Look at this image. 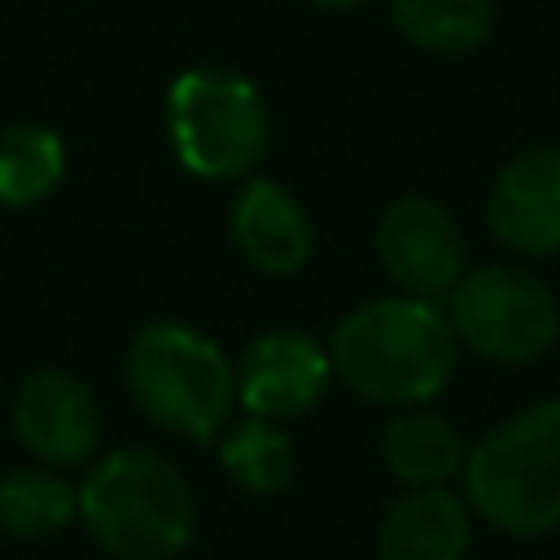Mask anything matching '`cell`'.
Returning <instances> with one entry per match:
<instances>
[{
	"label": "cell",
	"instance_id": "7c38bea8",
	"mask_svg": "<svg viewBox=\"0 0 560 560\" xmlns=\"http://www.w3.org/2000/svg\"><path fill=\"white\" fill-rule=\"evenodd\" d=\"M232 236L241 254L262 271H298L311 258V223L289 188L276 179H249L232 206Z\"/></svg>",
	"mask_w": 560,
	"mask_h": 560
},
{
	"label": "cell",
	"instance_id": "277c9868",
	"mask_svg": "<svg viewBox=\"0 0 560 560\" xmlns=\"http://www.w3.org/2000/svg\"><path fill=\"white\" fill-rule=\"evenodd\" d=\"M127 385L153 424L197 442L219 433L236 398L232 363L188 324L140 328L127 350Z\"/></svg>",
	"mask_w": 560,
	"mask_h": 560
},
{
	"label": "cell",
	"instance_id": "e0dca14e",
	"mask_svg": "<svg viewBox=\"0 0 560 560\" xmlns=\"http://www.w3.org/2000/svg\"><path fill=\"white\" fill-rule=\"evenodd\" d=\"M398 31L429 52H468L490 31V0H394Z\"/></svg>",
	"mask_w": 560,
	"mask_h": 560
},
{
	"label": "cell",
	"instance_id": "9a60e30c",
	"mask_svg": "<svg viewBox=\"0 0 560 560\" xmlns=\"http://www.w3.org/2000/svg\"><path fill=\"white\" fill-rule=\"evenodd\" d=\"M66 171V149L57 131L22 122L0 131V201L4 206H35L57 188Z\"/></svg>",
	"mask_w": 560,
	"mask_h": 560
},
{
	"label": "cell",
	"instance_id": "ac0fdd59",
	"mask_svg": "<svg viewBox=\"0 0 560 560\" xmlns=\"http://www.w3.org/2000/svg\"><path fill=\"white\" fill-rule=\"evenodd\" d=\"M315 4H328V9H350V4H363V0H315Z\"/></svg>",
	"mask_w": 560,
	"mask_h": 560
},
{
	"label": "cell",
	"instance_id": "ba28073f",
	"mask_svg": "<svg viewBox=\"0 0 560 560\" xmlns=\"http://www.w3.org/2000/svg\"><path fill=\"white\" fill-rule=\"evenodd\" d=\"M13 429L44 464H83L101 442V407L92 389L66 372H35L13 398Z\"/></svg>",
	"mask_w": 560,
	"mask_h": 560
},
{
	"label": "cell",
	"instance_id": "4fadbf2b",
	"mask_svg": "<svg viewBox=\"0 0 560 560\" xmlns=\"http://www.w3.org/2000/svg\"><path fill=\"white\" fill-rule=\"evenodd\" d=\"M381 455L389 472L407 486H446L455 472H464L468 446H464V433L446 416L402 411L398 420H389L381 438Z\"/></svg>",
	"mask_w": 560,
	"mask_h": 560
},
{
	"label": "cell",
	"instance_id": "3957f363",
	"mask_svg": "<svg viewBox=\"0 0 560 560\" xmlns=\"http://www.w3.org/2000/svg\"><path fill=\"white\" fill-rule=\"evenodd\" d=\"M464 494L508 534L560 525V398L534 402L490 429L464 459Z\"/></svg>",
	"mask_w": 560,
	"mask_h": 560
},
{
	"label": "cell",
	"instance_id": "2e32d148",
	"mask_svg": "<svg viewBox=\"0 0 560 560\" xmlns=\"http://www.w3.org/2000/svg\"><path fill=\"white\" fill-rule=\"evenodd\" d=\"M219 455H223L228 477H232L241 490H249V494H276V490H284L289 477H293V464H298L289 433H284L280 424L262 420V416L236 424V429L223 438Z\"/></svg>",
	"mask_w": 560,
	"mask_h": 560
},
{
	"label": "cell",
	"instance_id": "8992f818",
	"mask_svg": "<svg viewBox=\"0 0 560 560\" xmlns=\"http://www.w3.org/2000/svg\"><path fill=\"white\" fill-rule=\"evenodd\" d=\"M455 341L494 363H529L551 350L560 332V306L551 289L521 267H477L451 289Z\"/></svg>",
	"mask_w": 560,
	"mask_h": 560
},
{
	"label": "cell",
	"instance_id": "6da1fadb",
	"mask_svg": "<svg viewBox=\"0 0 560 560\" xmlns=\"http://www.w3.org/2000/svg\"><path fill=\"white\" fill-rule=\"evenodd\" d=\"M328 359L354 394L389 407H416L451 381L455 328L429 298H381L337 324Z\"/></svg>",
	"mask_w": 560,
	"mask_h": 560
},
{
	"label": "cell",
	"instance_id": "52a82bcc",
	"mask_svg": "<svg viewBox=\"0 0 560 560\" xmlns=\"http://www.w3.org/2000/svg\"><path fill=\"white\" fill-rule=\"evenodd\" d=\"M376 258L411 298L455 289L464 276V232L446 206L429 197H398L376 223Z\"/></svg>",
	"mask_w": 560,
	"mask_h": 560
},
{
	"label": "cell",
	"instance_id": "5b68a950",
	"mask_svg": "<svg viewBox=\"0 0 560 560\" xmlns=\"http://www.w3.org/2000/svg\"><path fill=\"white\" fill-rule=\"evenodd\" d=\"M166 127L179 162L206 179L245 175L267 149V105L258 88L232 70L197 66L171 83Z\"/></svg>",
	"mask_w": 560,
	"mask_h": 560
},
{
	"label": "cell",
	"instance_id": "7a4b0ae2",
	"mask_svg": "<svg viewBox=\"0 0 560 560\" xmlns=\"http://www.w3.org/2000/svg\"><path fill=\"white\" fill-rule=\"evenodd\" d=\"M79 516L118 560H171L192 538L197 503L171 459L153 451H114L83 477Z\"/></svg>",
	"mask_w": 560,
	"mask_h": 560
},
{
	"label": "cell",
	"instance_id": "30bf717a",
	"mask_svg": "<svg viewBox=\"0 0 560 560\" xmlns=\"http://www.w3.org/2000/svg\"><path fill=\"white\" fill-rule=\"evenodd\" d=\"M490 232L516 254L560 249V149L516 153L490 188Z\"/></svg>",
	"mask_w": 560,
	"mask_h": 560
},
{
	"label": "cell",
	"instance_id": "9c48e42d",
	"mask_svg": "<svg viewBox=\"0 0 560 560\" xmlns=\"http://www.w3.org/2000/svg\"><path fill=\"white\" fill-rule=\"evenodd\" d=\"M328 372H332V359L315 337L276 328V332H262L245 350V363L236 376V398L245 402L249 416L284 420V416L306 411L324 394Z\"/></svg>",
	"mask_w": 560,
	"mask_h": 560
},
{
	"label": "cell",
	"instance_id": "5bb4252c",
	"mask_svg": "<svg viewBox=\"0 0 560 560\" xmlns=\"http://www.w3.org/2000/svg\"><path fill=\"white\" fill-rule=\"evenodd\" d=\"M79 516V490L44 468H13L0 477V529L18 538H48Z\"/></svg>",
	"mask_w": 560,
	"mask_h": 560
},
{
	"label": "cell",
	"instance_id": "8fae6325",
	"mask_svg": "<svg viewBox=\"0 0 560 560\" xmlns=\"http://www.w3.org/2000/svg\"><path fill=\"white\" fill-rule=\"evenodd\" d=\"M472 538L468 503L446 486H411L376 525V560H464Z\"/></svg>",
	"mask_w": 560,
	"mask_h": 560
}]
</instances>
